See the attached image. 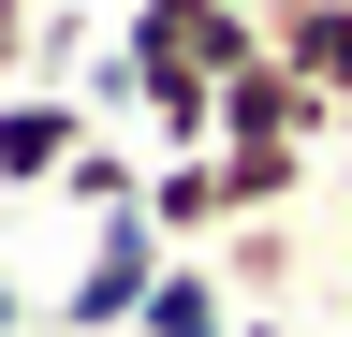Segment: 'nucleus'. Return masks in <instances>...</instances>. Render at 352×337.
I'll list each match as a JSON object with an SVG mask.
<instances>
[{
  "instance_id": "1",
  "label": "nucleus",
  "mask_w": 352,
  "mask_h": 337,
  "mask_svg": "<svg viewBox=\"0 0 352 337\" xmlns=\"http://www.w3.org/2000/svg\"><path fill=\"white\" fill-rule=\"evenodd\" d=\"M162 264H176V235L147 220V205H118V220H88V264H74V293L44 323H59V337H132L147 293H162Z\"/></svg>"
},
{
  "instance_id": "2",
  "label": "nucleus",
  "mask_w": 352,
  "mask_h": 337,
  "mask_svg": "<svg viewBox=\"0 0 352 337\" xmlns=\"http://www.w3.org/2000/svg\"><path fill=\"white\" fill-rule=\"evenodd\" d=\"M220 147H352V117L308 89L279 45H264L250 73H220Z\"/></svg>"
},
{
  "instance_id": "3",
  "label": "nucleus",
  "mask_w": 352,
  "mask_h": 337,
  "mask_svg": "<svg viewBox=\"0 0 352 337\" xmlns=\"http://www.w3.org/2000/svg\"><path fill=\"white\" fill-rule=\"evenodd\" d=\"M88 132H103L88 89H0V191H59Z\"/></svg>"
},
{
  "instance_id": "4",
  "label": "nucleus",
  "mask_w": 352,
  "mask_h": 337,
  "mask_svg": "<svg viewBox=\"0 0 352 337\" xmlns=\"http://www.w3.org/2000/svg\"><path fill=\"white\" fill-rule=\"evenodd\" d=\"M147 220H162L176 249H220V235H235V176H220V147H176V161H147Z\"/></svg>"
},
{
  "instance_id": "5",
  "label": "nucleus",
  "mask_w": 352,
  "mask_h": 337,
  "mask_svg": "<svg viewBox=\"0 0 352 337\" xmlns=\"http://www.w3.org/2000/svg\"><path fill=\"white\" fill-rule=\"evenodd\" d=\"M264 45H279V59L308 73V89H323V103L352 117V0H294V15L264 30Z\"/></svg>"
},
{
  "instance_id": "6",
  "label": "nucleus",
  "mask_w": 352,
  "mask_h": 337,
  "mask_svg": "<svg viewBox=\"0 0 352 337\" xmlns=\"http://www.w3.org/2000/svg\"><path fill=\"white\" fill-rule=\"evenodd\" d=\"M132 337H235V279L206 264V249H176L162 264V293H147V323Z\"/></svg>"
},
{
  "instance_id": "7",
  "label": "nucleus",
  "mask_w": 352,
  "mask_h": 337,
  "mask_svg": "<svg viewBox=\"0 0 352 337\" xmlns=\"http://www.w3.org/2000/svg\"><path fill=\"white\" fill-rule=\"evenodd\" d=\"M59 205H88V220H118V205H147V161H132L118 132H88V147H74V176H59Z\"/></svg>"
},
{
  "instance_id": "8",
  "label": "nucleus",
  "mask_w": 352,
  "mask_h": 337,
  "mask_svg": "<svg viewBox=\"0 0 352 337\" xmlns=\"http://www.w3.org/2000/svg\"><path fill=\"white\" fill-rule=\"evenodd\" d=\"M206 264L235 279V293H279V279H294V220H235V235L206 249Z\"/></svg>"
},
{
  "instance_id": "9",
  "label": "nucleus",
  "mask_w": 352,
  "mask_h": 337,
  "mask_svg": "<svg viewBox=\"0 0 352 337\" xmlns=\"http://www.w3.org/2000/svg\"><path fill=\"white\" fill-rule=\"evenodd\" d=\"M206 15H220V0H132V45H191Z\"/></svg>"
},
{
  "instance_id": "10",
  "label": "nucleus",
  "mask_w": 352,
  "mask_h": 337,
  "mask_svg": "<svg viewBox=\"0 0 352 337\" xmlns=\"http://www.w3.org/2000/svg\"><path fill=\"white\" fill-rule=\"evenodd\" d=\"M30 45H44V0H0V89L30 73Z\"/></svg>"
},
{
  "instance_id": "11",
  "label": "nucleus",
  "mask_w": 352,
  "mask_h": 337,
  "mask_svg": "<svg viewBox=\"0 0 352 337\" xmlns=\"http://www.w3.org/2000/svg\"><path fill=\"white\" fill-rule=\"evenodd\" d=\"M30 323H44V308H30V279L0 264V337H30Z\"/></svg>"
},
{
  "instance_id": "12",
  "label": "nucleus",
  "mask_w": 352,
  "mask_h": 337,
  "mask_svg": "<svg viewBox=\"0 0 352 337\" xmlns=\"http://www.w3.org/2000/svg\"><path fill=\"white\" fill-rule=\"evenodd\" d=\"M250 15H264V30H279V15H294V0H250Z\"/></svg>"
},
{
  "instance_id": "13",
  "label": "nucleus",
  "mask_w": 352,
  "mask_h": 337,
  "mask_svg": "<svg viewBox=\"0 0 352 337\" xmlns=\"http://www.w3.org/2000/svg\"><path fill=\"white\" fill-rule=\"evenodd\" d=\"M235 337H294V323H235Z\"/></svg>"
},
{
  "instance_id": "14",
  "label": "nucleus",
  "mask_w": 352,
  "mask_h": 337,
  "mask_svg": "<svg viewBox=\"0 0 352 337\" xmlns=\"http://www.w3.org/2000/svg\"><path fill=\"white\" fill-rule=\"evenodd\" d=\"M30 337H59V323H30Z\"/></svg>"
},
{
  "instance_id": "15",
  "label": "nucleus",
  "mask_w": 352,
  "mask_h": 337,
  "mask_svg": "<svg viewBox=\"0 0 352 337\" xmlns=\"http://www.w3.org/2000/svg\"><path fill=\"white\" fill-rule=\"evenodd\" d=\"M338 308H352V279H338Z\"/></svg>"
}]
</instances>
